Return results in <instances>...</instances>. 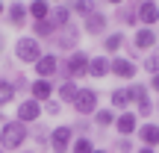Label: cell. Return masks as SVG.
<instances>
[{
    "instance_id": "1",
    "label": "cell",
    "mask_w": 159,
    "mask_h": 153,
    "mask_svg": "<svg viewBox=\"0 0 159 153\" xmlns=\"http://www.w3.org/2000/svg\"><path fill=\"white\" fill-rule=\"evenodd\" d=\"M27 138H30V127L21 124V121H15V118L0 127V147L3 150H21Z\"/></svg>"
},
{
    "instance_id": "2",
    "label": "cell",
    "mask_w": 159,
    "mask_h": 153,
    "mask_svg": "<svg viewBox=\"0 0 159 153\" xmlns=\"http://www.w3.org/2000/svg\"><path fill=\"white\" fill-rule=\"evenodd\" d=\"M97 109H100V94H97V88H91V85H80L77 100H74L77 118H91Z\"/></svg>"
},
{
    "instance_id": "3",
    "label": "cell",
    "mask_w": 159,
    "mask_h": 153,
    "mask_svg": "<svg viewBox=\"0 0 159 153\" xmlns=\"http://www.w3.org/2000/svg\"><path fill=\"white\" fill-rule=\"evenodd\" d=\"M41 56H44L41 41H35L33 35H21V38L15 41V59H18L21 65H35Z\"/></svg>"
},
{
    "instance_id": "4",
    "label": "cell",
    "mask_w": 159,
    "mask_h": 153,
    "mask_svg": "<svg viewBox=\"0 0 159 153\" xmlns=\"http://www.w3.org/2000/svg\"><path fill=\"white\" fill-rule=\"evenodd\" d=\"M80 38H83V29L71 21L65 29H59V33L53 35V44H56V50H62V53H74V50H80Z\"/></svg>"
},
{
    "instance_id": "5",
    "label": "cell",
    "mask_w": 159,
    "mask_h": 153,
    "mask_svg": "<svg viewBox=\"0 0 159 153\" xmlns=\"http://www.w3.org/2000/svg\"><path fill=\"white\" fill-rule=\"evenodd\" d=\"M89 62H91V53H85V50H74V53H68V56L62 59L65 71H68V77L74 79V83L80 77H89Z\"/></svg>"
},
{
    "instance_id": "6",
    "label": "cell",
    "mask_w": 159,
    "mask_h": 153,
    "mask_svg": "<svg viewBox=\"0 0 159 153\" xmlns=\"http://www.w3.org/2000/svg\"><path fill=\"white\" fill-rule=\"evenodd\" d=\"M74 130H71L68 124H59V127H53L50 130V150L53 153H68L71 150V144H74Z\"/></svg>"
},
{
    "instance_id": "7",
    "label": "cell",
    "mask_w": 159,
    "mask_h": 153,
    "mask_svg": "<svg viewBox=\"0 0 159 153\" xmlns=\"http://www.w3.org/2000/svg\"><path fill=\"white\" fill-rule=\"evenodd\" d=\"M139 74V65H133L127 56H112V62H109V77H118V79H124L127 85L136 79Z\"/></svg>"
},
{
    "instance_id": "8",
    "label": "cell",
    "mask_w": 159,
    "mask_h": 153,
    "mask_svg": "<svg viewBox=\"0 0 159 153\" xmlns=\"http://www.w3.org/2000/svg\"><path fill=\"white\" fill-rule=\"evenodd\" d=\"M136 103V97H133V85H118V88L109 91V109L112 112H127V109Z\"/></svg>"
},
{
    "instance_id": "9",
    "label": "cell",
    "mask_w": 159,
    "mask_h": 153,
    "mask_svg": "<svg viewBox=\"0 0 159 153\" xmlns=\"http://www.w3.org/2000/svg\"><path fill=\"white\" fill-rule=\"evenodd\" d=\"M106 27H109V18H106V12H100V9H94L89 18H83V33L85 35H94V38H106Z\"/></svg>"
},
{
    "instance_id": "10",
    "label": "cell",
    "mask_w": 159,
    "mask_h": 153,
    "mask_svg": "<svg viewBox=\"0 0 159 153\" xmlns=\"http://www.w3.org/2000/svg\"><path fill=\"white\" fill-rule=\"evenodd\" d=\"M136 18H139V27H150L153 29L159 24V3H153V0L136 3Z\"/></svg>"
},
{
    "instance_id": "11",
    "label": "cell",
    "mask_w": 159,
    "mask_h": 153,
    "mask_svg": "<svg viewBox=\"0 0 159 153\" xmlns=\"http://www.w3.org/2000/svg\"><path fill=\"white\" fill-rule=\"evenodd\" d=\"M41 112H44V109H41V103H35L33 97H27V100H21L18 103V112H15V121H21V124H35V121L41 118Z\"/></svg>"
},
{
    "instance_id": "12",
    "label": "cell",
    "mask_w": 159,
    "mask_h": 153,
    "mask_svg": "<svg viewBox=\"0 0 159 153\" xmlns=\"http://www.w3.org/2000/svg\"><path fill=\"white\" fill-rule=\"evenodd\" d=\"M156 44H159V33H156V29H150V27H139L136 29V35H133V47H136L139 53H150Z\"/></svg>"
},
{
    "instance_id": "13",
    "label": "cell",
    "mask_w": 159,
    "mask_h": 153,
    "mask_svg": "<svg viewBox=\"0 0 159 153\" xmlns=\"http://www.w3.org/2000/svg\"><path fill=\"white\" fill-rule=\"evenodd\" d=\"M115 130H118V138H130V136H136V130H139V115L133 112V109L121 112L118 118H115Z\"/></svg>"
},
{
    "instance_id": "14",
    "label": "cell",
    "mask_w": 159,
    "mask_h": 153,
    "mask_svg": "<svg viewBox=\"0 0 159 153\" xmlns=\"http://www.w3.org/2000/svg\"><path fill=\"white\" fill-rule=\"evenodd\" d=\"M33 68H35V79H53L56 71H59V56L56 53H44Z\"/></svg>"
},
{
    "instance_id": "15",
    "label": "cell",
    "mask_w": 159,
    "mask_h": 153,
    "mask_svg": "<svg viewBox=\"0 0 159 153\" xmlns=\"http://www.w3.org/2000/svg\"><path fill=\"white\" fill-rule=\"evenodd\" d=\"M127 47V35L124 29H115V33H106V38H103V56H121V50Z\"/></svg>"
},
{
    "instance_id": "16",
    "label": "cell",
    "mask_w": 159,
    "mask_h": 153,
    "mask_svg": "<svg viewBox=\"0 0 159 153\" xmlns=\"http://www.w3.org/2000/svg\"><path fill=\"white\" fill-rule=\"evenodd\" d=\"M136 138L142 142V147H150V150H159V124H139L136 130Z\"/></svg>"
},
{
    "instance_id": "17",
    "label": "cell",
    "mask_w": 159,
    "mask_h": 153,
    "mask_svg": "<svg viewBox=\"0 0 159 153\" xmlns=\"http://www.w3.org/2000/svg\"><path fill=\"white\" fill-rule=\"evenodd\" d=\"M115 21L127 29H136L139 27V18H136V3H115Z\"/></svg>"
},
{
    "instance_id": "18",
    "label": "cell",
    "mask_w": 159,
    "mask_h": 153,
    "mask_svg": "<svg viewBox=\"0 0 159 153\" xmlns=\"http://www.w3.org/2000/svg\"><path fill=\"white\" fill-rule=\"evenodd\" d=\"M53 79H33L30 83V97H33L35 103H47L53 100Z\"/></svg>"
},
{
    "instance_id": "19",
    "label": "cell",
    "mask_w": 159,
    "mask_h": 153,
    "mask_svg": "<svg viewBox=\"0 0 159 153\" xmlns=\"http://www.w3.org/2000/svg\"><path fill=\"white\" fill-rule=\"evenodd\" d=\"M6 18H9V24L15 29H24L30 21V12H27V3H9L6 6Z\"/></svg>"
},
{
    "instance_id": "20",
    "label": "cell",
    "mask_w": 159,
    "mask_h": 153,
    "mask_svg": "<svg viewBox=\"0 0 159 153\" xmlns=\"http://www.w3.org/2000/svg\"><path fill=\"white\" fill-rule=\"evenodd\" d=\"M109 62H112V59L103 56V53L91 56V62H89V79H106L109 77Z\"/></svg>"
},
{
    "instance_id": "21",
    "label": "cell",
    "mask_w": 159,
    "mask_h": 153,
    "mask_svg": "<svg viewBox=\"0 0 159 153\" xmlns=\"http://www.w3.org/2000/svg\"><path fill=\"white\" fill-rule=\"evenodd\" d=\"M71 18H74V15H71L68 3H53V6H50V21H53V27H56V33L68 27Z\"/></svg>"
},
{
    "instance_id": "22",
    "label": "cell",
    "mask_w": 159,
    "mask_h": 153,
    "mask_svg": "<svg viewBox=\"0 0 159 153\" xmlns=\"http://www.w3.org/2000/svg\"><path fill=\"white\" fill-rule=\"evenodd\" d=\"M33 38L35 41H53V35H56V27H53V21L47 18V21H33Z\"/></svg>"
},
{
    "instance_id": "23",
    "label": "cell",
    "mask_w": 159,
    "mask_h": 153,
    "mask_svg": "<svg viewBox=\"0 0 159 153\" xmlns=\"http://www.w3.org/2000/svg\"><path fill=\"white\" fill-rule=\"evenodd\" d=\"M115 118H118V112H112L109 106H100L91 115V124H94L97 130H109V127H115Z\"/></svg>"
},
{
    "instance_id": "24",
    "label": "cell",
    "mask_w": 159,
    "mask_h": 153,
    "mask_svg": "<svg viewBox=\"0 0 159 153\" xmlns=\"http://www.w3.org/2000/svg\"><path fill=\"white\" fill-rule=\"evenodd\" d=\"M77 91H80V85L74 83V79H71V83H59L56 85V100L62 103H68V106H74V100H77Z\"/></svg>"
},
{
    "instance_id": "25",
    "label": "cell",
    "mask_w": 159,
    "mask_h": 153,
    "mask_svg": "<svg viewBox=\"0 0 159 153\" xmlns=\"http://www.w3.org/2000/svg\"><path fill=\"white\" fill-rule=\"evenodd\" d=\"M50 6L53 3H47V0H33V3H27V12L33 21H47L50 18Z\"/></svg>"
},
{
    "instance_id": "26",
    "label": "cell",
    "mask_w": 159,
    "mask_h": 153,
    "mask_svg": "<svg viewBox=\"0 0 159 153\" xmlns=\"http://www.w3.org/2000/svg\"><path fill=\"white\" fill-rule=\"evenodd\" d=\"M97 6L100 3H94V0H74V3H68V9H71V15H77V18H89Z\"/></svg>"
},
{
    "instance_id": "27",
    "label": "cell",
    "mask_w": 159,
    "mask_h": 153,
    "mask_svg": "<svg viewBox=\"0 0 159 153\" xmlns=\"http://www.w3.org/2000/svg\"><path fill=\"white\" fill-rule=\"evenodd\" d=\"M142 68H144V74H148V77L159 74V44H156L150 53H144V62H142Z\"/></svg>"
},
{
    "instance_id": "28",
    "label": "cell",
    "mask_w": 159,
    "mask_h": 153,
    "mask_svg": "<svg viewBox=\"0 0 159 153\" xmlns=\"http://www.w3.org/2000/svg\"><path fill=\"white\" fill-rule=\"evenodd\" d=\"M15 97H18V94H15V85H12V79H3V77H0V109L9 106Z\"/></svg>"
},
{
    "instance_id": "29",
    "label": "cell",
    "mask_w": 159,
    "mask_h": 153,
    "mask_svg": "<svg viewBox=\"0 0 159 153\" xmlns=\"http://www.w3.org/2000/svg\"><path fill=\"white\" fill-rule=\"evenodd\" d=\"M68 153H94V142H91V136H77Z\"/></svg>"
},
{
    "instance_id": "30",
    "label": "cell",
    "mask_w": 159,
    "mask_h": 153,
    "mask_svg": "<svg viewBox=\"0 0 159 153\" xmlns=\"http://www.w3.org/2000/svg\"><path fill=\"white\" fill-rule=\"evenodd\" d=\"M91 127H94V124H91L89 118H77L71 130H74V136H89V133H91Z\"/></svg>"
},
{
    "instance_id": "31",
    "label": "cell",
    "mask_w": 159,
    "mask_h": 153,
    "mask_svg": "<svg viewBox=\"0 0 159 153\" xmlns=\"http://www.w3.org/2000/svg\"><path fill=\"white\" fill-rule=\"evenodd\" d=\"M112 147H115V153H136V144H133V138H115Z\"/></svg>"
},
{
    "instance_id": "32",
    "label": "cell",
    "mask_w": 159,
    "mask_h": 153,
    "mask_svg": "<svg viewBox=\"0 0 159 153\" xmlns=\"http://www.w3.org/2000/svg\"><path fill=\"white\" fill-rule=\"evenodd\" d=\"M41 109H44V112L50 115V118H56V115L62 112V103H59L56 97H53V100H47V103H41Z\"/></svg>"
},
{
    "instance_id": "33",
    "label": "cell",
    "mask_w": 159,
    "mask_h": 153,
    "mask_svg": "<svg viewBox=\"0 0 159 153\" xmlns=\"http://www.w3.org/2000/svg\"><path fill=\"white\" fill-rule=\"evenodd\" d=\"M12 85H15V94H18V91H27V94H30V79L24 77V74H15Z\"/></svg>"
},
{
    "instance_id": "34",
    "label": "cell",
    "mask_w": 159,
    "mask_h": 153,
    "mask_svg": "<svg viewBox=\"0 0 159 153\" xmlns=\"http://www.w3.org/2000/svg\"><path fill=\"white\" fill-rule=\"evenodd\" d=\"M148 88H150V91H156V94H159V74H153V77L148 79Z\"/></svg>"
},
{
    "instance_id": "35",
    "label": "cell",
    "mask_w": 159,
    "mask_h": 153,
    "mask_svg": "<svg viewBox=\"0 0 159 153\" xmlns=\"http://www.w3.org/2000/svg\"><path fill=\"white\" fill-rule=\"evenodd\" d=\"M136 153H156V150H150V147H136Z\"/></svg>"
},
{
    "instance_id": "36",
    "label": "cell",
    "mask_w": 159,
    "mask_h": 153,
    "mask_svg": "<svg viewBox=\"0 0 159 153\" xmlns=\"http://www.w3.org/2000/svg\"><path fill=\"white\" fill-rule=\"evenodd\" d=\"M94 153H109V150L106 147H94Z\"/></svg>"
},
{
    "instance_id": "37",
    "label": "cell",
    "mask_w": 159,
    "mask_h": 153,
    "mask_svg": "<svg viewBox=\"0 0 159 153\" xmlns=\"http://www.w3.org/2000/svg\"><path fill=\"white\" fill-rule=\"evenodd\" d=\"M3 124H6V115H3V112H0V127H3Z\"/></svg>"
},
{
    "instance_id": "38",
    "label": "cell",
    "mask_w": 159,
    "mask_h": 153,
    "mask_svg": "<svg viewBox=\"0 0 159 153\" xmlns=\"http://www.w3.org/2000/svg\"><path fill=\"white\" fill-rule=\"evenodd\" d=\"M0 15H6V3H0Z\"/></svg>"
},
{
    "instance_id": "39",
    "label": "cell",
    "mask_w": 159,
    "mask_h": 153,
    "mask_svg": "<svg viewBox=\"0 0 159 153\" xmlns=\"http://www.w3.org/2000/svg\"><path fill=\"white\" fill-rule=\"evenodd\" d=\"M0 53H3V33H0Z\"/></svg>"
},
{
    "instance_id": "40",
    "label": "cell",
    "mask_w": 159,
    "mask_h": 153,
    "mask_svg": "<svg viewBox=\"0 0 159 153\" xmlns=\"http://www.w3.org/2000/svg\"><path fill=\"white\" fill-rule=\"evenodd\" d=\"M153 109H156V112H159V100H156V103H153Z\"/></svg>"
},
{
    "instance_id": "41",
    "label": "cell",
    "mask_w": 159,
    "mask_h": 153,
    "mask_svg": "<svg viewBox=\"0 0 159 153\" xmlns=\"http://www.w3.org/2000/svg\"><path fill=\"white\" fill-rule=\"evenodd\" d=\"M21 153H35V150H21Z\"/></svg>"
},
{
    "instance_id": "42",
    "label": "cell",
    "mask_w": 159,
    "mask_h": 153,
    "mask_svg": "<svg viewBox=\"0 0 159 153\" xmlns=\"http://www.w3.org/2000/svg\"><path fill=\"white\" fill-rule=\"evenodd\" d=\"M0 153H3V147H0Z\"/></svg>"
},
{
    "instance_id": "43",
    "label": "cell",
    "mask_w": 159,
    "mask_h": 153,
    "mask_svg": "<svg viewBox=\"0 0 159 153\" xmlns=\"http://www.w3.org/2000/svg\"><path fill=\"white\" fill-rule=\"evenodd\" d=\"M156 153H159V150H156Z\"/></svg>"
}]
</instances>
